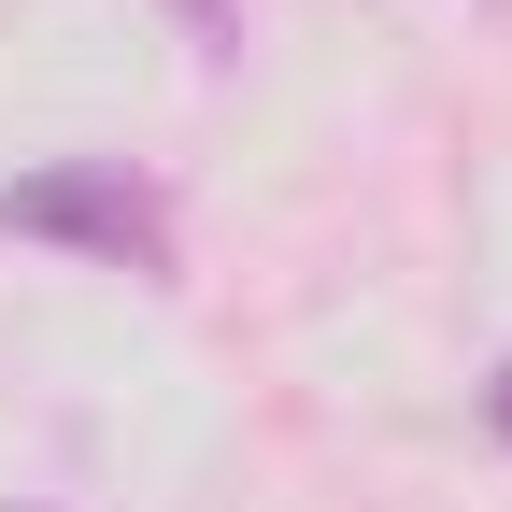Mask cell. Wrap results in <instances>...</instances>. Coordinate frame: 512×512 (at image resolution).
Returning a JSON list of instances; mask_svg holds the SVG:
<instances>
[{
    "label": "cell",
    "mask_w": 512,
    "mask_h": 512,
    "mask_svg": "<svg viewBox=\"0 0 512 512\" xmlns=\"http://www.w3.org/2000/svg\"><path fill=\"white\" fill-rule=\"evenodd\" d=\"M484 427H498V441H512V356H498V384H484Z\"/></svg>",
    "instance_id": "obj_3"
},
{
    "label": "cell",
    "mask_w": 512,
    "mask_h": 512,
    "mask_svg": "<svg viewBox=\"0 0 512 512\" xmlns=\"http://www.w3.org/2000/svg\"><path fill=\"white\" fill-rule=\"evenodd\" d=\"M0 228H15V242H72V256L143 271V285H171V256H185L157 171H128V157H57V171H29V185H0Z\"/></svg>",
    "instance_id": "obj_1"
},
{
    "label": "cell",
    "mask_w": 512,
    "mask_h": 512,
    "mask_svg": "<svg viewBox=\"0 0 512 512\" xmlns=\"http://www.w3.org/2000/svg\"><path fill=\"white\" fill-rule=\"evenodd\" d=\"M171 15L200 29V57H228V43H242V15H228V0H171Z\"/></svg>",
    "instance_id": "obj_2"
}]
</instances>
